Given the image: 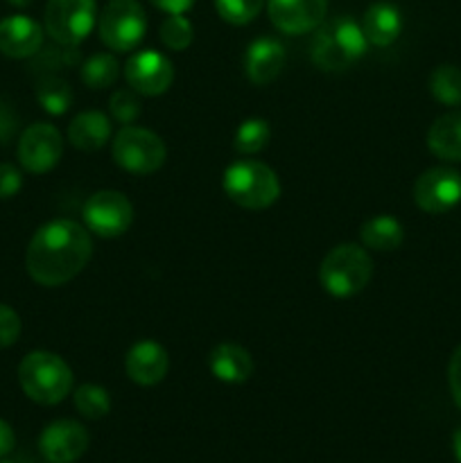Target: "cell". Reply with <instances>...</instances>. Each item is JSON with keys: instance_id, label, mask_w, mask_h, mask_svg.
Wrapping results in <instances>:
<instances>
[{"instance_id": "1", "label": "cell", "mask_w": 461, "mask_h": 463, "mask_svg": "<svg viewBox=\"0 0 461 463\" xmlns=\"http://www.w3.org/2000/svg\"><path fill=\"white\" fill-rule=\"evenodd\" d=\"M90 253L93 240L84 226L72 220H52L41 226L27 244V274L43 288H59L81 274Z\"/></svg>"}, {"instance_id": "2", "label": "cell", "mask_w": 461, "mask_h": 463, "mask_svg": "<svg viewBox=\"0 0 461 463\" xmlns=\"http://www.w3.org/2000/svg\"><path fill=\"white\" fill-rule=\"evenodd\" d=\"M369 41L362 25L348 16H334L315 30L310 43V57L316 68L325 72H342L357 59L364 57Z\"/></svg>"}, {"instance_id": "3", "label": "cell", "mask_w": 461, "mask_h": 463, "mask_svg": "<svg viewBox=\"0 0 461 463\" xmlns=\"http://www.w3.org/2000/svg\"><path fill=\"white\" fill-rule=\"evenodd\" d=\"M18 383L30 401L39 405H57L71 393L72 371L54 353L34 351L23 357L18 366Z\"/></svg>"}, {"instance_id": "4", "label": "cell", "mask_w": 461, "mask_h": 463, "mask_svg": "<svg viewBox=\"0 0 461 463\" xmlns=\"http://www.w3.org/2000/svg\"><path fill=\"white\" fill-rule=\"evenodd\" d=\"M221 185L226 197L247 211L269 208L280 197V181L276 172L267 163L251 161V158L230 163L224 170Z\"/></svg>"}, {"instance_id": "5", "label": "cell", "mask_w": 461, "mask_h": 463, "mask_svg": "<svg viewBox=\"0 0 461 463\" xmlns=\"http://www.w3.org/2000/svg\"><path fill=\"white\" fill-rule=\"evenodd\" d=\"M373 276V260L366 249L357 244H339L330 249L319 267V283L330 297L348 298L369 285Z\"/></svg>"}, {"instance_id": "6", "label": "cell", "mask_w": 461, "mask_h": 463, "mask_svg": "<svg viewBox=\"0 0 461 463\" xmlns=\"http://www.w3.org/2000/svg\"><path fill=\"white\" fill-rule=\"evenodd\" d=\"M99 39L113 52H129L147 32V16L138 0H108L98 21Z\"/></svg>"}, {"instance_id": "7", "label": "cell", "mask_w": 461, "mask_h": 463, "mask_svg": "<svg viewBox=\"0 0 461 463\" xmlns=\"http://www.w3.org/2000/svg\"><path fill=\"white\" fill-rule=\"evenodd\" d=\"M113 161L131 175H152L165 163L167 149L161 136L143 127L125 125L113 138Z\"/></svg>"}, {"instance_id": "8", "label": "cell", "mask_w": 461, "mask_h": 463, "mask_svg": "<svg viewBox=\"0 0 461 463\" xmlns=\"http://www.w3.org/2000/svg\"><path fill=\"white\" fill-rule=\"evenodd\" d=\"M98 16L95 0H48L45 32L59 45H80L90 34Z\"/></svg>"}, {"instance_id": "9", "label": "cell", "mask_w": 461, "mask_h": 463, "mask_svg": "<svg viewBox=\"0 0 461 463\" xmlns=\"http://www.w3.org/2000/svg\"><path fill=\"white\" fill-rule=\"evenodd\" d=\"M84 224L99 238H120L134 222V206L118 190H99L84 203Z\"/></svg>"}, {"instance_id": "10", "label": "cell", "mask_w": 461, "mask_h": 463, "mask_svg": "<svg viewBox=\"0 0 461 463\" xmlns=\"http://www.w3.org/2000/svg\"><path fill=\"white\" fill-rule=\"evenodd\" d=\"M63 154V138L48 122H34L18 140V161L32 175H45L59 163Z\"/></svg>"}, {"instance_id": "11", "label": "cell", "mask_w": 461, "mask_h": 463, "mask_svg": "<svg viewBox=\"0 0 461 463\" xmlns=\"http://www.w3.org/2000/svg\"><path fill=\"white\" fill-rule=\"evenodd\" d=\"M414 202L420 211L441 215L461 202V175L450 167H432L414 184Z\"/></svg>"}, {"instance_id": "12", "label": "cell", "mask_w": 461, "mask_h": 463, "mask_svg": "<svg viewBox=\"0 0 461 463\" xmlns=\"http://www.w3.org/2000/svg\"><path fill=\"white\" fill-rule=\"evenodd\" d=\"M125 80L136 93L154 98V95H163L172 86L174 66L165 54L156 50H143L127 61Z\"/></svg>"}, {"instance_id": "13", "label": "cell", "mask_w": 461, "mask_h": 463, "mask_svg": "<svg viewBox=\"0 0 461 463\" xmlns=\"http://www.w3.org/2000/svg\"><path fill=\"white\" fill-rule=\"evenodd\" d=\"M328 0H267V14L276 30L285 34L315 32L325 21Z\"/></svg>"}, {"instance_id": "14", "label": "cell", "mask_w": 461, "mask_h": 463, "mask_svg": "<svg viewBox=\"0 0 461 463\" xmlns=\"http://www.w3.org/2000/svg\"><path fill=\"white\" fill-rule=\"evenodd\" d=\"M39 450L50 463H75L89 450V432L77 420H54L41 434Z\"/></svg>"}, {"instance_id": "15", "label": "cell", "mask_w": 461, "mask_h": 463, "mask_svg": "<svg viewBox=\"0 0 461 463\" xmlns=\"http://www.w3.org/2000/svg\"><path fill=\"white\" fill-rule=\"evenodd\" d=\"M167 369H170L167 351L152 339L134 344L125 357L127 375H129L131 383L140 384V387H154V384L163 383Z\"/></svg>"}, {"instance_id": "16", "label": "cell", "mask_w": 461, "mask_h": 463, "mask_svg": "<svg viewBox=\"0 0 461 463\" xmlns=\"http://www.w3.org/2000/svg\"><path fill=\"white\" fill-rule=\"evenodd\" d=\"M43 48V27L30 16H7L0 21V52L12 59L34 57Z\"/></svg>"}, {"instance_id": "17", "label": "cell", "mask_w": 461, "mask_h": 463, "mask_svg": "<svg viewBox=\"0 0 461 463\" xmlns=\"http://www.w3.org/2000/svg\"><path fill=\"white\" fill-rule=\"evenodd\" d=\"M285 66V48L276 39L262 36L247 48L244 54V72L256 86H267L280 75Z\"/></svg>"}, {"instance_id": "18", "label": "cell", "mask_w": 461, "mask_h": 463, "mask_svg": "<svg viewBox=\"0 0 461 463\" xmlns=\"http://www.w3.org/2000/svg\"><path fill=\"white\" fill-rule=\"evenodd\" d=\"M208 369L220 383L242 384L253 375V357L238 344H217L208 355Z\"/></svg>"}, {"instance_id": "19", "label": "cell", "mask_w": 461, "mask_h": 463, "mask_svg": "<svg viewBox=\"0 0 461 463\" xmlns=\"http://www.w3.org/2000/svg\"><path fill=\"white\" fill-rule=\"evenodd\" d=\"M362 32L366 41L378 48H387L400 36L402 32V16L400 9L391 3H375L366 9L362 18Z\"/></svg>"}, {"instance_id": "20", "label": "cell", "mask_w": 461, "mask_h": 463, "mask_svg": "<svg viewBox=\"0 0 461 463\" xmlns=\"http://www.w3.org/2000/svg\"><path fill=\"white\" fill-rule=\"evenodd\" d=\"M111 138V120L99 111H84L68 125V140L80 152H98Z\"/></svg>"}, {"instance_id": "21", "label": "cell", "mask_w": 461, "mask_h": 463, "mask_svg": "<svg viewBox=\"0 0 461 463\" xmlns=\"http://www.w3.org/2000/svg\"><path fill=\"white\" fill-rule=\"evenodd\" d=\"M428 147L443 161H461V111L437 118L428 131Z\"/></svg>"}, {"instance_id": "22", "label": "cell", "mask_w": 461, "mask_h": 463, "mask_svg": "<svg viewBox=\"0 0 461 463\" xmlns=\"http://www.w3.org/2000/svg\"><path fill=\"white\" fill-rule=\"evenodd\" d=\"M362 244L371 251H396L405 240V229L391 215H378L364 222L360 231Z\"/></svg>"}, {"instance_id": "23", "label": "cell", "mask_w": 461, "mask_h": 463, "mask_svg": "<svg viewBox=\"0 0 461 463\" xmlns=\"http://www.w3.org/2000/svg\"><path fill=\"white\" fill-rule=\"evenodd\" d=\"M80 77L89 89H108V86L116 84V80L120 77V63H118V59L108 52L93 54V57H89L81 63Z\"/></svg>"}, {"instance_id": "24", "label": "cell", "mask_w": 461, "mask_h": 463, "mask_svg": "<svg viewBox=\"0 0 461 463\" xmlns=\"http://www.w3.org/2000/svg\"><path fill=\"white\" fill-rule=\"evenodd\" d=\"M429 93L446 107L461 104V68L452 63L437 66L429 75Z\"/></svg>"}, {"instance_id": "25", "label": "cell", "mask_w": 461, "mask_h": 463, "mask_svg": "<svg viewBox=\"0 0 461 463\" xmlns=\"http://www.w3.org/2000/svg\"><path fill=\"white\" fill-rule=\"evenodd\" d=\"M271 138V127L269 122L262 120V118H249L242 125L238 127L233 138V147L238 154L244 156H251V154L262 152V149L269 145Z\"/></svg>"}, {"instance_id": "26", "label": "cell", "mask_w": 461, "mask_h": 463, "mask_svg": "<svg viewBox=\"0 0 461 463\" xmlns=\"http://www.w3.org/2000/svg\"><path fill=\"white\" fill-rule=\"evenodd\" d=\"M36 99L48 113L61 116L72 107V89L68 86V81L48 75L36 86Z\"/></svg>"}, {"instance_id": "27", "label": "cell", "mask_w": 461, "mask_h": 463, "mask_svg": "<svg viewBox=\"0 0 461 463\" xmlns=\"http://www.w3.org/2000/svg\"><path fill=\"white\" fill-rule=\"evenodd\" d=\"M75 407L84 419L99 420L111 411V396L98 384H81L75 392Z\"/></svg>"}, {"instance_id": "28", "label": "cell", "mask_w": 461, "mask_h": 463, "mask_svg": "<svg viewBox=\"0 0 461 463\" xmlns=\"http://www.w3.org/2000/svg\"><path fill=\"white\" fill-rule=\"evenodd\" d=\"M161 41L165 48L181 52L193 43V25L183 14H167L165 21L161 23Z\"/></svg>"}, {"instance_id": "29", "label": "cell", "mask_w": 461, "mask_h": 463, "mask_svg": "<svg viewBox=\"0 0 461 463\" xmlns=\"http://www.w3.org/2000/svg\"><path fill=\"white\" fill-rule=\"evenodd\" d=\"M265 7V0H215V9L221 21L230 25H247Z\"/></svg>"}, {"instance_id": "30", "label": "cell", "mask_w": 461, "mask_h": 463, "mask_svg": "<svg viewBox=\"0 0 461 463\" xmlns=\"http://www.w3.org/2000/svg\"><path fill=\"white\" fill-rule=\"evenodd\" d=\"M108 109H111V116L118 122H122V125H131L143 113V107H140V99L134 89L116 90L111 95V99H108Z\"/></svg>"}, {"instance_id": "31", "label": "cell", "mask_w": 461, "mask_h": 463, "mask_svg": "<svg viewBox=\"0 0 461 463\" xmlns=\"http://www.w3.org/2000/svg\"><path fill=\"white\" fill-rule=\"evenodd\" d=\"M21 337V317L9 306L0 303V348H7Z\"/></svg>"}, {"instance_id": "32", "label": "cell", "mask_w": 461, "mask_h": 463, "mask_svg": "<svg viewBox=\"0 0 461 463\" xmlns=\"http://www.w3.org/2000/svg\"><path fill=\"white\" fill-rule=\"evenodd\" d=\"M23 188V175L9 163H0V199H12Z\"/></svg>"}, {"instance_id": "33", "label": "cell", "mask_w": 461, "mask_h": 463, "mask_svg": "<svg viewBox=\"0 0 461 463\" xmlns=\"http://www.w3.org/2000/svg\"><path fill=\"white\" fill-rule=\"evenodd\" d=\"M447 383H450L452 398L461 410V346L452 353L450 366H447Z\"/></svg>"}, {"instance_id": "34", "label": "cell", "mask_w": 461, "mask_h": 463, "mask_svg": "<svg viewBox=\"0 0 461 463\" xmlns=\"http://www.w3.org/2000/svg\"><path fill=\"white\" fill-rule=\"evenodd\" d=\"M14 131H16V118L7 107L0 104V143H7Z\"/></svg>"}, {"instance_id": "35", "label": "cell", "mask_w": 461, "mask_h": 463, "mask_svg": "<svg viewBox=\"0 0 461 463\" xmlns=\"http://www.w3.org/2000/svg\"><path fill=\"white\" fill-rule=\"evenodd\" d=\"M14 446H16V434H14L12 425L7 420L0 419V459L7 457L14 450Z\"/></svg>"}, {"instance_id": "36", "label": "cell", "mask_w": 461, "mask_h": 463, "mask_svg": "<svg viewBox=\"0 0 461 463\" xmlns=\"http://www.w3.org/2000/svg\"><path fill=\"white\" fill-rule=\"evenodd\" d=\"M154 7L165 14H185L194 5V0H149Z\"/></svg>"}, {"instance_id": "37", "label": "cell", "mask_w": 461, "mask_h": 463, "mask_svg": "<svg viewBox=\"0 0 461 463\" xmlns=\"http://www.w3.org/2000/svg\"><path fill=\"white\" fill-rule=\"evenodd\" d=\"M452 450H455V457H456V461L461 463V428L456 430V432H455V437H452Z\"/></svg>"}, {"instance_id": "38", "label": "cell", "mask_w": 461, "mask_h": 463, "mask_svg": "<svg viewBox=\"0 0 461 463\" xmlns=\"http://www.w3.org/2000/svg\"><path fill=\"white\" fill-rule=\"evenodd\" d=\"M9 3H12L14 7H27V5H30L32 0H9Z\"/></svg>"}, {"instance_id": "39", "label": "cell", "mask_w": 461, "mask_h": 463, "mask_svg": "<svg viewBox=\"0 0 461 463\" xmlns=\"http://www.w3.org/2000/svg\"><path fill=\"white\" fill-rule=\"evenodd\" d=\"M0 463H12V461H7V459H0Z\"/></svg>"}, {"instance_id": "40", "label": "cell", "mask_w": 461, "mask_h": 463, "mask_svg": "<svg viewBox=\"0 0 461 463\" xmlns=\"http://www.w3.org/2000/svg\"><path fill=\"white\" fill-rule=\"evenodd\" d=\"M48 463H50V461H48Z\"/></svg>"}]
</instances>
